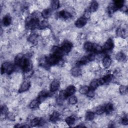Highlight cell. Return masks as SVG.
<instances>
[{"mask_svg": "<svg viewBox=\"0 0 128 128\" xmlns=\"http://www.w3.org/2000/svg\"><path fill=\"white\" fill-rule=\"evenodd\" d=\"M51 12L52 11L50 8H46L42 10L41 14L43 18H46L50 16L51 14Z\"/></svg>", "mask_w": 128, "mask_h": 128, "instance_id": "4316f807", "label": "cell"}, {"mask_svg": "<svg viewBox=\"0 0 128 128\" xmlns=\"http://www.w3.org/2000/svg\"><path fill=\"white\" fill-rule=\"evenodd\" d=\"M50 95V93L48 91L46 90H44L40 92L38 94V98H39L41 102L43 100H44L45 98H46L47 97H48Z\"/></svg>", "mask_w": 128, "mask_h": 128, "instance_id": "ffe728a7", "label": "cell"}, {"mask_svg": "<svg viewBox=\"0 0 128 128\" xmlns=\"http://www.w3.org/2000/svg\"><path fill=\"white\" fill-rule=\"evenodd\" d=\"M60 114L58 112H54L50 116V120L52 122H56L60 120Z\"/></svg>", "mask_w": 128, "mask_h": 128, "instance_id": "2e32d148", "label": "cell"}, {"mask_svg": "<svg viewBox=\"0 0 128 128\" xmlns=\"http://www.w3.org/2000/svg\"><path fill=\"white\" fill-rule=\"evenodd\" d=\"M17 66L21 68L24 72H30L32 69V66L30 59L29 54L24 55Z\"/></svg>", "mask_w": 128, "mask_h": 128, "instance_id": "6da1fadb", "label": "cell"}, {"mask_svg": "<svg viewBox=\"0 0 128 128\" xmlns=\"http://www.w3.org/2000/svg\"><path fill=\"white\" fill-rule=\"evenodd\" d=\"M8 112V108L6 106H2L1 107V114L6 115Z\"/></svg>", "mask_w": 128, "mask_h": 128, "instance_id": "f35d334b", "label": "cell"}, {"mask_svg": "<svg viewBox=\"0 0 128 128\" xmlns=\"http://www.w3.org/2000/svg\"><path fill=\"white\" fill-rule=\"evenodd\" d=\"M8 119L10 120H15V116L14 114L11 112H8L6 115Z\"/></svg>", "mask_w": 128, "mask_h": 128, "instance_id": "74e56055", "label": "cell"}, {"mask_svg": "<svg viewBox=\"0 0 128 128\" xmlns=\"http://www.w3.org/2000/svg\"><path fill=\"white\" fill-rule=\"evenodd\" d=\"M12 22V18L8 14L6 15L2 19V24L4 26H8Z\"/></svg>", "mask_w": 128, "mask_h": 128, "instance_id": "9a60e30c", "label": "cell"}, {"mask_svg": "<svg viewBox=\"0 0 128 128\" xmlns=\"http://www.w3.org/2000/svg\"><path fill=\"white\" fill-rule=\"evenodd\" d=\"M98 4L97 2L96 1H93L89 8V10L90 11V12H95L98 8Z\"/></svg>", "mask_w": 128, "mask_h": 128, "instance_id": "cb8c5ba5", "label": "cell"}, {"mask_svg": "<svg viewBox=\"0 0 128 128\" xmlns=\"http://www.w3.org/2000/svg\"><path fill=\"white\" fill-rule=\"evenodd\" d=\"M104 106V112H106V114H110L114 110L113 105L111 103H108Z\"/></svg>", "mask_w": 128, "mask_h": 128, "instance_id": "44dd1931", "label": "cell"}, {"mask_svg": "<svg viewBox=\"0 0 128 128\" xmlns=\"http://www.w3.org/2000/svg\"><path fill=\"white\" fill-rule=\"evenodd\" d=\"M94 114L92 112H88L85 115V118L86 120L90 121L94 120Z\"/></svg>", "mask_w": 128, "mask_h": 128, "instance_id": "484cf974", "label": "cell"}, {"mask_svg": "<svg viewBox=\"0 0 128 128\" xmlns=\"http://www.w3.org/2000/svg\"><path fill=\"white\" fill-rule=\"evenodd\" d=\"M116 34L118 36L124 38V36H126V32L124 29L118 28L116 30Z\"/></svg>", "mask_w": 128, "mask_h": 128, "instance_id": "1f68e13d", "label": "cell"}, {"mask_svg": "<svg viewBox=\"0 0 128 128\" xmlns=\"http://www.w3.org/2000/svg\"><path fill=\"white\" fill-rule=\"evenodd\" d=\"M71 73H72V74L74 76H78L81 74L82 70L80 66H76L75 67L73 68L72 69Z\"/></svg>", "mask_w": 128, "mask_h": 128, "instance_id": "ac0fdd59", "label": "cell"}, {"mask_svg": "<svg viewBox=\"0 0 128 128\" xmlns=\"http://www.w3.org/2000/svg\"><path fill=\"white\" fill-rule=\"evenodd\" d=\"M66 122L68 126H72L73 125L76 121L75 118L72 116H70L66 118Z\"/></svg>", "mask_w": 128, "mask_h": 128, "instance_id": "83f0119b", "label": "cell"}, {"mask_svg": "<svg viewBox=\"0 0 128 128\" xmlns=\"http://www.w3.org/2000/svg\"><path fill=\"white\" fill-rule=\"evenodd\" d=\"M112 74H108L104 76L102 78L98 79V80H99L100 85H102L105 84L109 83L110 82L112 81Z\"/></svg>", "mask_w": 128, "mask_h": 128, "instance_id": "ba28073f", "label": "cell"}, {"mask_svg": "<svg viewBox=\"0 0 128 128\" xmlns=\"http://www.w3.org/2000/svg\"><path fill=\"white\" fill-rule=\"evenodd\" d=\"M14 70V66L12 64L9 62H6L2 64L1 66V74L6 73L8 74H11Z\"/></svg>", "mask_w": 128, "mask_h": 128, "instance_id": "277c9868", "label": "cell"}, {"mask_svg": "<svg viewBox=\"0 0 128 128\" xmlns=\"http://www.w3.org/2000/svg\"><path fill=\"white\" fill-rule=\"evenodd\" d=\"M114 42L112 38H108L104 43L102 48L104 51H110L112 50L114 48Z\"/></svg>", "mask_w": 128, "mask_h": 128, "instance_id": "52a82bcc", "label": "cell"}, {"mask_svg": "<svg viewBox=\"0 0 128 128\" xmlns=\"http://www.w3.org/2000/svg\"><path fill=\"white\" fill-rule=\"evenodd\" d=\"M119 92L122 95L126 94L128 92L127 86H120L119 88Z\"/></svg>", "mask_w": 128, "mask_h": 128, "instance_id": "4dcf8cb0", "label": "cell"}, {"mask_svg": "<svg viewBox=\"0 0 128 128\" xmlns=\"http://www.w3.org/2000/svg\"><path fill=\"white\" fill-rule=\"evenodd\" d=\"M51 8L53 10L58 9L60 6V2L58 0H52L51 2Z\"/></svg>", "mask_w": 128, "mask_h": 128, "instance_id": "f1b7e54d", "label": "cell"}, {"mask_svg": "<svg viewBox=\"0 0 128 128\" xmlns=\"http://www.w3.org/2000/svg\"><path fill=\"white\" fill-rule=\"evenodd\" d=\"M76 90V88L74 86H70L68 87H67L66 90H64L66 98L72 96L74 94Z\"/></svg>", "mask_w": 128, "mask_h": 128, "instance_id": "7c38bea8", "label": "cell"}, {"mask_svg": "<svg viewBox=\"0 0 128 128\" xmlns=\"http://www.w3.org/2000/svg\"><path fill=\"white\" fill-rule=\"evenodd\" d=\"M90 87L88 86H82L80 89V92L81 94H87V93L88 92V90H90Z\"/></svg>", "mask_w": 128, "mask_h": 128, "instance_id": "d6a6232c", "label": "cell"}, {"mask_svg": "<svg viewBox=\"0 0 128 128\" xmlns=\"http://www.w3.org/2000/svg\"><path fill=\"white\" fill-rule=\"evenodd\" d=\"M41 100L37 98L35 100H32L30 103V107L31 108H37L39 106L40 104L41 103Z\"/></svg>", "mask_w": 128, "mask_h": 128, "instance_id": "d6986e66", "label": "cell"}, {"mask_svg": "<svg viewBox=\"0 0 128 128\" xmlns=\"http://www.w3.org/2000/svg\"><path fill=\"white\" fill-rule=\"evenodd\" d=\"M90 10H89V8L88 9H87L86 11H85V12H84V17L85 18H86V20L87 19H88L89 18H90Z\"/></svg>", "mask_w": 128, "mask_h": 128, "instance_id": "ab89813d", "label": "cell"}, {"mask_svg": "<svg viewBox=\"0 0 128 128\" xmlns=\"http://www.w3.org/2000/svg\"><path fill=\"white\" fill-rule=\"evenodd\" d=\"M72 44L69 42H64L62 46L60 47V50L64 54H68L72 50Z\"/></svg>", "mask_w": 128, "mask_h": 128, "instance_id": "8992f818", "label": "cell"}, {"mask_svg": "<svg viewBox=\"0 0 128 128\" xmlns=\"http://www.w3.org/2000/svg\"><path fill=\"white\" fill-rule=\"evenodd\" d=\"M94 45L90 42H87L84 44V48L88 52H92L94 48Z\"/></svg>", "mask_w": 128, "mask_h": 128, "instance_id": "7402d4cb", "label": "cell"}, {"mask_svg": "<svg viewBox=\"0 0 128 128\" xmlns=\"http://www.w3.org/2000/svg\"><path fill=\"white\" fill-rule=\"evenodd\" d=\"M78 100L76 96H70V98L68 99V102L71 104H76Z\"/></svg>", "mask_w": 128, "mask_h": 128, "instance_id": "e575fe53", "label": "cell"}, {"mask_svg": "<svg viewBox=\"0 0 128 128\" xmlns=\"http://www.w3.org/2000/svg\"><path fill=\"white\" fill-rule=\"evenodd\" d=\"M104 112V106H99L96 110V113L98 114H101Z\"/></svg>", "mask_w": 128, "mask_h": 128, "instance_id": "d590c367", "label": "cell"}, {"mask_svg": "<svg viewBox=\"0 0 128 128\" xmlns=\"http://www.w3.org/2000/svg\"><path fill=\"white\" fill-rule=\"evenodd\" d=\"M121 122L124 125H127L128 124V118L126 116H124L121 120Z\"/></svg>", "mask_w": 128, "mask_h": 128, "instance_id": "60d3db41", "label": "cell"}, {"mask_svg": "<svg viewBox=\"0 0 128 128\" xmlns=\"http://www.w3.org/2000/svg\"><path fill=\"white\" fill-rule=\"evenodd\" d=\"M58 16L60 18H62L67 20L71 18L72 17V14L69 12L68 11L62 10L59 12L58 13Z\"/></svg>", "mask_w": 128, "mask_h": 128, "instance_id": "4fadbf2b", "label": "cell"}, {"mask_svg": "<svg viewBox=\"0 0 128 128\" xmlns=\"http://www.w3.org/2000/svg\"><path fill=\"white\" fill-rule=\"evenodd\" d=\"M94 90H93L92 89H90V90H88V92L87 93V96L89 97H93L94 95Z\"/></svg>", "mask_w": 128, "mask_h": 128, "instance_id": "b9f144b4", "label": "cell"}, {"mask_svg": "<svg viewBox=\"0 0 128 128\" xmlns=\"http://www.w3.org/2000/svg\"><path fill=\"white\" fill-rule=\"evenodd\" d=\"M37 38H38V35L36 34H32L29 36L28 38V41L31 43H34L36 41Z\"/></svg>", "mask_w": 128, "mask_h": 128, "instance_id": "836d02e7", "label": "cell"}, {"mask_svg": "<svg viewBox=\"0 0 128 128\" xmlns=\"http://www.w3.org/2000/svg\"><path fill=\"white\" fill-rule=\"evenodd\" d=\"M112 60L108 56H106L102 60V66L105 68H108L111 65Z\"/></svg>", "mask_w": 128, "mask_h": 128, "instance_id": "5bb4252c", "label": "cell"}, {"mask_svg": "<svg viewBox=\"0 0 128 128\" xmlns=\"http://www.w3.org/2000/svg\"><path fill=\"white\" fill-rule=\"evenodd\" d=\"M87 22V20L84 17H81L78 18L75 22V25L76 27L81 28L84 26Z\"/></svg>", "mask_w": 128, "mask_h": 128, "instance_id": "8fae6325", "label": "cell"}, {"mask_svg": "<svg viewBox=\"0 0 128 128\" xmlns=\"http://www.w3.org/2000/svg\"><path fill=\"white\" fill-rule=\"evenodd\" d=\"M60 86V82L56 80H53L50 84V92H54L59 88Z\"/></svg>", "mask_w": 128, "mask_h": 128, "instance_id": "30bf717a", "label": "cell"}, {"mask_svg": "<svg viewBox=\"0 0 128 128\" xmlns=\"http://www.w3.org/2000/svg\"><path fill=\"white\" fill-rule=\"evenodd\" d=\"M44 124V120L40 118H34L30 121V125L32 126H34L38 125H40V124Z\"/></svg>", "mask_w": 128, "mask_h": 128, "instance_id": "e0dca14e", "label": "cell"}, {"mask_svg": "<svg viewBox=\"0 0 128 128\" xmlns=\"http://www.w3.org/2000/svg\"><path fill=\"white\" fill-rule=\"evenodd\" d=\"M116 58L118 62H123L126 58V56L124 53L120 52H118L116 56Z\"/></svg>", "mask_w": 128, "mask_h": 128, "instance_id": "603a6c76", "label": "cell"}, {"mask_svg": "<svg viewBox=\"0 0 128 128\" xmlns=\"http://www.w3.org/2000/svg\"><path fill=\"white\" fill-rule=\"evenodd\" d=\"M94 58V56L93 54H88V56H83L76 64V66H80L82 65L85 64L88 62L93 60Z\"/></svg>", "mask_w": 128, "mask_h": 128, "instance_id": "5b68a950", "label": "cell"}, {"mask_svg": "<svg viewBox=\"0 0 128 128\" xmlns=\"http://www.w3.org/2000/svg\"><path fill=\"white\" fill-rule=\"evenodd\" d=\"M99 86H100V84L98 80H94L90 82V88L93 90H95Z\"/></svg>", "mask_w": 128, "mask_h": 128, "instance_id": "d4e9b609", "label": "cell"}, {"mask_svg": "<svg viewBox=\"0 0 128 128\" xmlns=\"http://www.w3.org/2000/svg\"><path fill=\"white\" fill-rule=\"evenodd\" d=\"M58 97H59V99L60 100H64V99L67 98L66 96L64 90H61L60 92L58 94Z\"/></svg>", "mask_w": 128, "mask_h": 128, "instance_id": "8d00e7d4", "label": "cell"}, {"mask_svg": "<svg viewBox=\"0 0 128 128\" xmlns=\"http://www.w3.org/2000/svg\"><path fill=\"white\" fill-rule=\"evenodd\" d=\"M30 84L29 81L28 80L24 81L22 84L21 86H20L18 90V92L21 93V92H23L26 91H27L30 88Z\"/></svg>", "mask_w": 128, "mask_h": 128, "instance_id": "9c48e42d", "label": "cell"}, {"mask_svg": "<svg viewBox=\"0 0 128 128\" xmlns=\"http://www.w3.org/2000/svg\"><path fill=\"white\" fill-rule=\"evenodd\" d=\"M124 1L122 0H115L114 2V4L110 6L108 8V12L109 14H112L117 10L123 7Z\"/></svg>", "mask_w": 128, "mask_h": 128, "instance_id": "3957f363", "label": "cell"}, {"mask_svg": "<svg viewBox=\"0 0 128 128\" xmlns=\"http://www.w3.org/2000/svg\"><path fill=\"white\" fill-rule=\"evenodd\" d=\"M39 23V19L36 16V14L33 15L26 20V27L27 28L34 30L36 28H38Z\"/></svg>", "mask_w": 128, "mask_h": 128, "instance_id": "7a4b0ae2", "label": "cell"}, {"mask_svg": "<svg viewBox=\"0 0 128 128\" xmlns=\"http://www.w3.org/2000/svg\"><path fill=\"white\" fill-rule=\"evenodd\" d=\"M48 26V24L46 21L43 20L40 22L38 28L39 29H44L46 28Z\"/></svg>", "mask_w": 128, "mask_h": 128, "instance_id": "f546056e", "label": "cell"}]
</instances>
